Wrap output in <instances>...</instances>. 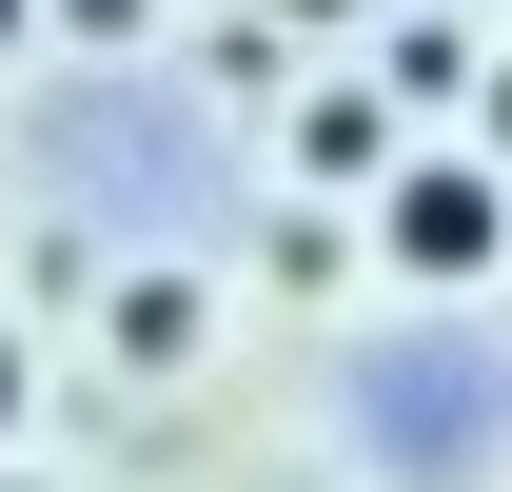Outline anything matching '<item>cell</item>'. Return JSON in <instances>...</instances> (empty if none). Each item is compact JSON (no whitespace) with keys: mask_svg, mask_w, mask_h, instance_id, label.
<instances>
[{"mask_svg":"<svg viewBox=\"0 0 512 492\" xmlns=\"http://www.w3.org/2000/svg\"><path fill=\"white\" fill-rule=\"evenodd\" d=\"M375 256L414 276V296H473V276L512 256V178L473 158V138H414V158L375 178Z\"/></svg>","mask_w":512,"mask_h":492,"instance_id":"obj_1","label":"cell"},{"mask_svg":"<svg viewBox=\"0 0 512 492\" xmlns=\"http://www.w3.org/2000/svg\"><path fill=\"white\" fill-rule=\"evenodd\" d=\"M375 99H394V119H453V99H473V40H453V20H394V40H375Z\"/></svg>","mask_w":512,"mask_h":492,"instance_id":"obj_2","label":"cell"},{"mask_svg":"<svg viewBox=\"0 0 512 492\" xmlns=\"http://www.w3.org/2000/svg\"><path fill=\"white\" fill-rule=\"evenodd\" d=\"M296 178H394V99L375 79H335L316 119H296Z\"/></svg>","mask_w":512,"mask_h":492,"instance_id":"obj_3","label":"cell"},{"mask_svg":"<svg viewBox=\"0 0 512 492\" xmlns=\"http://www.w3.org/2000/svg\"><path fill=\"white\" fill-rule=\"evenodd\" d=\"M40 20H60V40H138L158 0H40Z\"/></svg>","mask_w":512,"mask_h":492,"instance_id":"obj_4","label":"cell"},{"mask_svg":"<svg viewBox=\"0 0 512 492\" xmlns=\"http://www.w3.org/2000/svg\"><path fill=\"white\" fill-rule=\"evenodd\" d=\"M473 158H493V178H512V60L473 79Z\"/></svg>","mask_w":512,"mask_h":492,"instance_id":"obj_5","label":"cell"},{"mask_svg":"<svg viewBox=\"0 0 512 492\" xmlns=\"http://www.w3.org/2000/svg\"><path fill=\"white\" fill-rule=\"evenodd\" d=\"M0 433H20V335H0Z\"/></svg>","mask_w":512,"mask_h":492,"instance_id":"obj_6","label":"cell"},{"mask_svg":"<svg viewBox=\"0 0 512 492\" xmlns=\"http://www.w3.org/2000/svg\"><path fill=\"white\" fill-rule=\"evenodd\" d=\"M20 20H40V0H0V60H20Z\"/></svg>","mask_w":512,"mask_h":492,"instance_id":"obj_7","label":"cell"},{"mask_svg":"<svg viewBox=\"0 0 512 492\" xmlns=\"http://www.w3.org/2000/svg\"><path fill=\"white\" fill-rule=\"evenodd\" d=\"M394 20H414V0H394Z\"/></svg>","mask_w":512,"mask_h":492,"instance_id":"obj_8","label":"cell"},{"mask_svg":"<svg viewBox=\"0 0 512 492\" xmlns=\"http://www.w3.org/2000/svg\"><path fill=\"white\" fill-rule=\"evenodd\" d=\"M0 492H20V473H0Z\"/></svg>","mask_w":512,"mask_h":492,"instance_id":"obj_9","label":"cell"}]
</instances>
